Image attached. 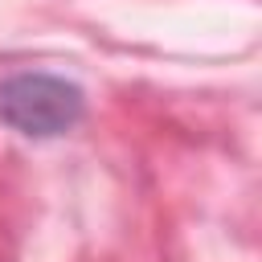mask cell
Wrapping results in <instances>:
<instances>
[{"label": "cell", "mask_w": 262, "mask_h": 262, "mask_svg": "<svg viewBox=\"0 0 262 262\" xmlns=\"http://www.w3.org/2000/svg\"><path fill=\"white\" fill-rule=\"evenodd\" d=\"M86 115V94L53 74H12L0 82V123L29 135L53 139L78 127Z\"/></svg>", "instance_id": "1"}]
</instances>
